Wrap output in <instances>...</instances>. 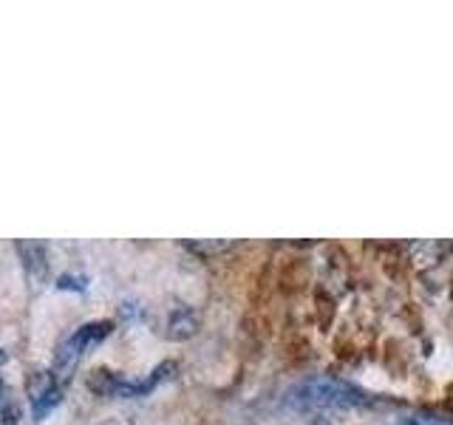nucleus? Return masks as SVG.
Returning a JSON list of instances; mask_svg holds the SVG:
<instances>
[{
  "label": "nucleus",
  "instance_id": "f03ea898",
  "mask_svg": "<svg viewBox=\"0 0 453 425\" xmlns=\"http://www.w3.org/2000/svg\"><path fill=\"white\" fill-rule=\"evenodd\" d=\"M111 329H113L111 321H91V323L80 326V329L60 346V352H57L54 372L60 377H65V372H71V368L77 366V360L82 358L85 352L94 349L96 344H103V340L111 335Z\"/></svg>",
  "mask_w": 453,
  "mask_h": 425
},
{
  "label": "nucleus",
  "instance_id": "9d476101",
  "mask_svg": "<svg viewBox=\"0 0 453 425\" xmlns=\"http://www.w3.org/2000/svg\"><path fill=\"white\" fill-rule=\"evenodd\" d=\"M6 400V389H4V380H0V403Z\"/></svg>",
  "mask_w": 453,
  "mask_h": 425
},
{
  "label": "nucleus",
  "instance_id": "1a4fd4ad",
  "mask_svg": "<svg viewBox=\"0 0 453 425\" xmlns=\"http://www.w3.org/2000/svg\"><path fill=\"white\" fill-rule=\"evenodd\" d=\"M188 247L196 252H219V250H226L230 244H188Z\"/></svg>",
  "mask_w": 453,
  "mask_h": 425
},
{
  "label": "nucleus",
  "instance_id": "423d86ee",
  "mask_svg": "<svg viewBox=\"0 0 453 425\" xmlns=\"http://www.w3.org/2000/svg\"><path fill=\"white\" fill-rule=\"evenodd\" d=\"M18 420H20V408L18 406L9 403V400L0 403V422H4V425H18Z\"/></svg>",
  "mask_w": 453,
  "mask_h": 425
},
{
  "label": "nucleus",
  "instance_id": "9b49d317",
  "mask_svg": "<svg viewBox=\"0 0 453 425\" xmlns=\"http://www.w3.org/2000/svg\"><path fill=\"white\" fill-rule=\"evenodd\" d=\"M6 360H9V354H6L4 349H0V363H6Z\"/></svg>",
  "mask_w": 453,
  "mask_h": 425
},
{
  "label": "nucleus",
  "instance_id": "20e7f679",
  "mask_svg": "<svg viewBox=\"0 0 453 425\" xmlns=\"http://www.w3.org/2000/svg\"><path fill=\"white\" fill-rule=\"evenodd\" d=\"M20 255H23V264L32 275H40L46 273V247L40 244V241H20L18 244Z\"/></svg>",
  "mask_w": 453,
  "mask_h": 425
},
{
  "label": "nucleus",
  "instance_id": "f257e3e1",
  "mask_svg": "<svg viewBox=\"0 0 453 425\" xmlns=\"http://www.w3.org/2000/svg\"><path fill=\"white\" fill-rule=\"evenodd\" d=\"M372 400L354 389L351 382L334 380V377H311L292 386L283 394V406L297 408V411H315V408H360Z\"/></svg>",
  "mask_w": 453,
  "mask_h": 425
},
{
  "label": "nucleus",
  "instance_id": "7ed1b4c3",
  "mask_svg": "<svg viewBox=\"0 0 453 425\" xmlns=\"http://www.w3.org/2000/svg\"><path fill=\"white\" fill-rule=\"evenodd\" d=\"M198 326H202V321H198V315H196L190 306H176L167 315L165 335L170 340H190L198 332Z\"/></svg>",
  "mask_w": 453,
  "mask_h": 425
},
{
  "label": "nucleus",
  "instance_id": "39448f33",
  "mask_svg": "<svg viewBox=\"0 0 453 425\" xmlns=\"http://www.w3.org/2000/svg\"><path fill=\"white\" fill-rule=\"evenodd\" d=\"M60 397H63L60 386L51 389V391H46L42 397H37V400H32V414H35L37 420H42V417L49 414V411H54L57 406H60Z\"/></svg>",
  "mask_w": 453,
  "mask_h": 425
},
{
  "label": "nucleus",
  "instance_id": "6e6552de",
  "mask_svg": "<svg viewBox=\"0 0 453 425\" xmlns=\"http://www.w3.org/2000/svg\"><path fill=\"white\" fill-rule=\"evenodd\" d=\"M396 425H439V422L431 420V417H405V420H400Z\"/></svg>",
  "mask_w": 453,
  "mask_h": 425
},
{
  "label": "nucleus",
  "instance_id": "0eeeda50",
  "mask_svg": "<svg viewBox=\"0 0 453 425\" xmlns=\"http://www.w3.org/2000/svg\"><path fill=\"white\" fill-rule=\"evenodd\" d=\"M85 283H88V278H82V275H60V278H57V287H60V290H77V292H82Z\"/></svg>",
  "mask_w": 453,
  "mask_h": 425
}]
</instances>
